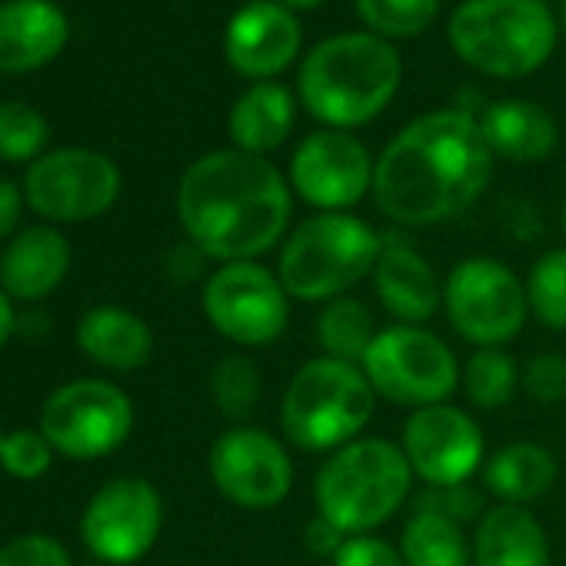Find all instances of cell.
<instances>
[{
    "mask_svg": "<svg viewBox=\"0 0 566 566\" xmlns=\"http://www.w3.org/2000/svg\"><path fill=\"white\" fill-rule=\"evenodd\" d=\"M493 154L467 111H433L407 124L380 154L377 210L400 227H433L470 210L490 184Z\"/></svg>",
    "mask_w": 566,
    "mask_h": 566,
    "instance_id": "1",
    "label": "cell"
},
{
    "mask_svg": "<svg viewBox=\"0 0 566 566\" xmlns=\"http://www.w3.org/2000/svg\"><path fill=\"white\" fill-rule=\"evenodd\" d=\"M177 217L187 240L210 260H260L291 233L294 190L266 157L213 150L180 177Z\"/></svg>",
    "mask_w": 566,
    "mask_h": 566,
    "instance_id": "2",
    "label": "cell"
},
{
    "mask_svg": "<svg viewBox=\"0 0 566 566\" xmlns=\"http://www.w3.org/2000/svg\"><path fill=\"white\" fill-rule=\"evenodd\" d=\"M403 81L394 44L377 34H337L317 44L301 67V101L331 130H354L387 111Z\"/></svg>",
    "mask_w": 566,
    "mask_h": 566,
    "instance_id": "3",
    "label": "cell"
},
{
    "mask_svg": "<svg viewBox=\"0 0 566 566\" xmlns=\"http://www.w3.org/2000/svg\"><path fill=\"white\" fill-rule=\"evenodd\" d=\"M384 237L354 213H314L301 220L280 247L276 276L291 301L327 304L374 273Z\"/></svg>",
    "mask_w": 566,
    "mask_h": 566,
    "instance_id": "4",
    "label": "cell"
},
{
    "mask_svg": "<svg viewBox=\"0 0 566 566\" xmlns=\"http://www.w3.org/2000/svg\"><path fill=\"white\" fill-rule=\"evenodd\" d=\"M413 470L403 447L384 437H360L331 453L314 476L317 516L347 536L384 526L410 496Z\"/></svg>",
    "mask_w": 566,
    "mask_h": 566,
    "instance_id": "5",
    "label": "cell"
},
{
    "mask_svg": "<svg viewBox=\"0 0 566 566\" xmlns=\"http://www.w3.org/2000/svg\"><path fill=\"white\" fill-rule=\"evenodd\" d=\"M377 394L357 364L314 357L280 397V427L304 453H337L360 440L377 410Z\"/></svg>",
    "mask_w": 566,
    "mask_h": 566,
    "instance_id": "6",
    "label": "cell"
},
{
    "mask_svg": "<svg viewBox=\"0 0 566 566\" xmlns=\"http://www.w3.org/2000/svg\"><path fill=\"white\" fill-rule=\"evenodd\" d=\"M556 18L543 0H467L450 18L453 54L486 77H526L556 48Z\"/></svg>",
    "mask_w": 566,
    "mask_h": 566,
    "instance_id": "7",
    "label": "cell"
},
{
    "mask_svg": "<svg viewBox=\"0 0 566 566\" xmlns=\"http://www.w3.org/2000/svg\"><path fill=\"white\" fill-rule=\"evenodd\" d=\"M360 370L367 374L374 394L394 407L423 410L437 403H450L457 394L463 370L457 364V354L427 327H407L394 324L384 327Z\"/></svg>",
    "mask_w": 566,
    "mask_h": 566,
    "instance_id": "8",
    "label": "cell"
},
{
    "mask_svg": "<svg viewBox=\"0 0 566 566\" xmlns=\"http://www.w3.org/2000/svg\"><path fill=\"white\" fill-rule=\"evenodd\" d=\"M443 311L476 350L506 347L530 321L526 283L496 256H467L443 280Z\"/></svg>",
    "mask_w": 566,
    "mask_h": 566,
    "instance_id": "9",
    "label": "cell"
},
{
    "mask_svg": "<svg viewBox=\"0 0 566 566\" xmlns=\"http://www.w3.org/2000/svg\"><path fill=\"white\" fill-rule=\"evenodd\" d=\"M203 317L237 347H270L291 324V294L260 260L220 263L203 280Z\"/></svg>",
    "mask_w": 566,
    "mask_h": 566,
    "instance_id": "10",
    "label": "cell"
},
{
    "mask_svg": "<svg viewBox=\"0 0 566 566\" xmlns=\"http://www.w3.org/2000/svg\"><path fill=\"white\" fill-rule=\"evenodd\" d=\"M38 430L48 437L54 453L91 463L127 443L134 430V403L111 380H74L44 400Z\"/></svg>",
    "mask_w": 566,
    "mask_h": 566,
    "instance_id": "11",
    "label": "cell"
},
{
    "mask_svg": "<svg viewBox=\"0 0 566 566\" xmlns=\"http://www.w3.org/2000/svg\"><path fill=\"white\" fill-rule=\"evenodd\" d=\"M31 210L51 223H87L120 197L117 164L87 147H64L38 157L24 177Z\"/></svg>",
    "mask_w": 566,
    "mask_h": 566,
    "instance_id": "12",
    "label": "cell"
},
{
    "mask_svg": "<svg viewBox=\"0 0 566 566\" xmlns=\"http://www.w3.org/2000/svg\"><path fill=\"white\" fill-rule=\"evenodd\" d=\"M207 467L220 496L240 510L280 506L294 490V460L287 447L250 423L223 430L210 447Z\"/></svg>",
    "mask_w": 566,
    "mask_h": 566,
    "instance_id": "13",
    "label": "cell"
},
{
    "mask_svg": "<svg viewBox=\"0 0 566 566\" xmlns=\"http://www.w3.org/2000/svg\"><path fill=\"white\" fill-rule=\"evenodd\" d=\"M164 526V500L144 476H117L104 483L84 506L81 536L84 546L114 566L147 556Z\"/></svg>",
    "mask_w": 566,
    "mask_h": 566,
    "instance_id": "14",
    "label": "cell"
},
{
    "mask_svg": "<svg viewBox=\"0 0 566 566\" xmlns=\"http://www.w3.org/2000/svg\"><path fill=\"white\" fill-rule=\"evenodd\" d=\"M377 164L350 130H317L304 137L291 157V190L317 207V213H350L374 193Z\"/></svg>",
    "mask_w": 566,
    "mask_h": 566,
    "instance_id": "15",
    "label": "cell"
},
{
    "mask_svg": "<svg viewBox=\"0 0 566 566\" xmlns=\"http://www.w3.org/2000/svg\"><path fill=\"white\" fill-rule=\"evenodd\" d=\"M403 457L427 486H463L483 467V430L476 420L453 407L437 403L413 410L403 423Z\"/></svg>",
    "mask_w": 566,
    "mask_h": 566,
    "instance_id": "16",
    "label": "cell"
},
{
    "mask_svg": "<svg viewBox=\"0 0 566 566\" xmlns=\"http://www.w3.org/2000/svg\"><path fill=\"white\" fill-rule=\"evenodd\" d=\"M301 21L291 8L276 0H250L243 4L223 34V54L240 77L273 81L287 71L301 54Z\"/></svg>",
    "mask_w": 566,
    "mask_h": 566,
    "instance_id": "17",
    "label": "cell"
},
{
    "mask_svg": "<svg viewBox=\"0 0 566 566\" xmlns=\"http://www.w3.org/2000/svg\"><path fill=\"white\" fill-rule=\"evenodd\" d=\"M370 276L380 307L397 324L423 327L443 307V283L433 263L407 240H384V253Z\"/></svg>",
    "mask_w": 566,
    "mask_h": 566,
    "instance_id": "18",
    "label": "cell"
},
{
    "mask_svg": "<svg viewBox=\"0 0 566 566\" xmlns=\"http://www.w3.org/2000/svg\"><path fill=\"white\" fill-rule=\"evenodd\" d=\"M67 270V237L51 223H38L11 237L4 253H0V291L18 304H38L61 287Z\"/></svg>",
    "mask_w": 566,
    "mask_h": 566,
    "instance_id": "19",
    "label": "cell"
},
{
    "mask_svg": "<svg viewBox=\"0 0 566 566\" xmlns=\"http://www.w3.org/2000/svg\"><path fill=\"white\" fill-rule=\"evenodd\" d=\"M71 24L54 0H8L0 4V71L28 74L51 64L67 44Z\"/></svg>",
    "mask_w": 566,
    "mask_h": 566,
    "instance_id": "20",
    "label": "cell"
},
{
    "mask_svg": "<svg viewBox=\"0 0 566 566\" xmlns=\"http://www.w3.org/2000/svg\"><path fill=\"white\" fill-rule=\"evenodd\" d=\"M77 347L91 364L114 374H130L150 364L154 331L134 311L101 304L77 321Z\"/></svg>",
    "mask_w": 566,
    "mask_h": 566,
    "instance_id": "21",
    "label": "cell"
},
{
    "mask_svg": "<svg viewBox=\"0 0 566 566\" xmlns=\"http://www.w3.org/2000/svg\"><path fill=\"white\" fill-rule=\"evenodd\" d=\"M473 566H549L543 523L526 506H490L473 533Z\"/></svg>",
    "mask_w": 566,
    "mask_h": 566,
    "instance_id": "22",
    "label": "cell"
},
{
    "mask_svg": "<svg viewBox=\"0 0 566 566\" xmlns=\"http://www.w3.org/2000/svg\"><path fill=\"white\" fill-rule=\"evenodd\" d=\"M476 124L483 130L490 154L503 157L510 164L546 160L556 147L553 117L530 101H496V104L483 107Z\"/></svg>",
    "mask_w": 566,
    "mask_h": 566,
    "instance_id": "23",
    "label": "cell"
},
{
    "mask_svg": "<svg viewBox=\"0 0 566 566\" xmlns=\"http://www.w3.org/2000/svg\"><path fill=\"white\" fill-rule=\"evenodd\" d=\"M294 94L273 84V81H260L253 84L230 111V140L237 150L253 154V157H266L270 150H276L283 140L294 130Z\"/></svg>",
    "mask_w": 566,
    "mask_h": 566,
    "instance_id": "24",
    "label": "cell"
},
{
    "mask_svg": "<svg viewBox=\"0 0 566 566\" xmlns=\"http://www.w3.org/2000/svg\"><path fill=\"white\" fill-rule=\"evenodd\" d=\"M483 483L500 503L526 506L556 483V457L539 443H506L483 463Z\"/></svg>",
    "mask_w": 566,
    "mask_h": 566,
    "instance_id": "25",
    "label": "cell"
},
{
    "mask_svg": "<svg viewBox=\"0 0 566 566\" xmlns=\"http://www.w3.org/2000/svg\"><path fill=\"white\" fill-rule=\"evenodd\" d=\"M400 553L407 566H473V543H467L463 526L433 510H413Z\"/></svg>",
    "mask_w": 566,
    "mask_h": 566,
    "instance_id": "26",
    "label": "cell"
},
{
    "mask_svg": "<svg viewBox=\"0 0 566 566\" xmlns=\"http://www.w3.org/2000/svg\"><path fill=\"white\" fill-rule=\"evenodd\" d=\"M317 344L324 357L347 360V364H364L374 337L380 334L374 324V314L364 301L357 297H334L321 307L317 324H314Z\"/></svg>",
    "mask_w": 566,
    "mask_h": 566,
    "instance_id": "27",
    "label": "cell"
},
{
    "mask_svg": "<svg viewBox=\"0 0 566 566\" xmlns=\"http://www.w3.org/2000/svg\"><path fill=\"white\" fill-rule=\"evenodd\" d=\"M460 387L476 410H500L520 390V367L503 347L473 350L463 367Z\"/></svg>",
    "mask_w": 566,
    "mask_h": 566,
    "instance_id": "28",
    "label": "cell"
},
{
    "mask_svg": "<svg viewBox=\"0 0 566 566\" xmlns=\"http://www.w3.org/2000/svg\"><path fill=\"white\" fill-rule=\"evenodd\" d=\"M210 394L227 420H247L263 397L260 367L247 354H223L210 370Z\"/></svg>",
    "mask_w": 566,
    "mask_h": 566,
    "instance_id": "29",
    "label": "cell"
},
{
    "mask_svg": "<svg viewBox=\"0 0 566 566\" xmlns=\"http://www.w3.org/2000/svg\"><path fill=\"white\" fill-rule=\"evenodd\" d=\"M526 283L530 317L543 324L546 331L563 334L566 331V247L546 250L533 266Z\"/></svg>",
    "mask_w": 566,
    "mask_h": 566,
    "instance_id": "30",
    "label": "cell"
},
{
    "mask_svg": "<svg viewBox=\"0 0 566 566\" xmlns=\"http://www.w3.org/2000/svg\"><path fill=\"white\" fill-rule=\"evenodd\" d=\"M51 137L48 117L21 101H8L0 104V160L11 164H34L38 157H44V144Z\"/></svg>",
    "mask_w": 566,
    "mask_h": 566,
    "instance_id": "31",
    "label": "cell"
},
{
    "mask_svg": "<svg viewBox=\"0 0 566 566\" xmlns=\"http://www.w3.org/2000/svg\"><path fill=\"white\" fill-rule=\"evenodd\" d=\"M440 11V0H357V14L377 38H417Z\"/></svg>",
    "mask_w": 566,
    "mask_h": 566,
    "instance_id": "32",
    "label": "cell"
},
{
    "mask_svg": "<svg viewBox=\"0 0 566 566\" xmlns=\"http://www.w3.org/2000/svg\"><path fill=\"white\" fill-rule=\"evenodd\" d=\"M54 463V447L38 427H21L4 433L0 443V467L18 480H38L51 470Z\"/></svg>",
    "mask_w": 566,
    "mask_h": 566,
    "instance_id": "33",
    "label": "cell"
},
{
    "mask_svg": "<svg viewBox=\"0 0 566 566\" xmlns=\"http://www.w3.org/2000/svg\"><path fill=\"white\" fill-rule=\"evenodd\" d=\"M520 387L533 403H543V407L566 400V357L539 354L526 360V367L520 370Z\"/></svg>",
    "mask_w": 566,
    "mask_h": 566,
    "instance_id": "34",
    "label": "cell"
},
{
    "mask_svg": "<svg viewBox=\"0 0 566 566\" xmlns=\"http://www.w3.org/2000/svg\"><path fill=\"white\" fill-rule=\"evenodd\" d=\"M0 566H74V563L57 536L24 533L0 546Z\"/></svg>",
    "mask_w": 566,
    "mask_h": 566,
    "instance_id": "35",
    "label": "cell"
},
{
    "mask_svg": "<svg viewBox=\"0 0 566 566\" xmlns=\"http://www.w3.org/2000/svg\"><path fill=\"white\" fill-rule=\"evenodd\" d=\"M334 566H407L400 546L360 533V536H347V543L340 546V553L334 556Z\"/></svg>",
    "mask_w": 566,
    "mask_h": 566,
    "instance_id": "36",
    "label": "cell"
},
{
    "mask_svg": "<svg viewBox=\"0 0 566 566\" xmlns=\"http://www.w3.org/2000/svg\"><path fill=\"white\" fill-rule=\"evenodd\" d=\"M417 510H433V513H443V516L463 523V520H470V516H476L483 510V500L467 483L463 486H427Z\"/></svg>",
    "mask_w": 566,
    "mask_h": 566,
    "instance_id": "37",
    "label": "cell"
},
{
    "mask_svg": "<svg viewBox=\"0 0 566 566\" xmlns=\"http://www.w3.org/2000/svg\"><path fill=\"white\" fill-rule=\"evenodd\" d=\"M210 256L200 250V247H193L190 240H184V243H177L174 250H167V256H164V270H167V276H174L177 283H190V280H200L203 276V263H207Z\"/></svg>",
    "mask_w": 566,
    "mask_h": 566,
    "instance_id": "38",
    "label": "cell"
},
{
    "mask_svg": "<svg viewBox=\"0 0 566 566\" xmlns=\"http://www.w3.org/2000/svg\"><path fill=\"white\" fill-rule=\"evenodd\" d=\"M347 543V533L344 530H337L331 520H324V516H314L311 523H307V530H304V546L314 553V556H337L340 553V546Z\"/></svg>",
    "mask_w": 566,
    "mask_h": 566,
    "instance_id": "39",
    "label": "cell"
},
{
    "mask_svg": "<svg viewBox=\"0 0 566 566\" xmlns=\"http://www.w3.org/2000/svg\"><path fill=\"white\" fill-rule=\"evenodd\" d=\"M24 190L14 180L0 177V240H11L18 237V223L24 213Z\"/></svg>",
    "mask_w": 566,
    "mask_h": 566,
    "instance_id": "40",
    "label": "cell"
},
{
    "mask_svg": "<svg viewBox=\"0 0 566 566\" xmlns=\"http://www.w3.org/2000/svg\"><path fill=\"white\" fill-rule=\"evenodd\" d=\"M14 331H18V314H14V301L0 291V350H4L8 344H11V337H14Z\"/></svg>",
    "mask_w": 566,
    "mask_h": 566,
    "instance_id": "41",
    "label": "cell"
},
{
    "mask_svg": "<svg viewBox=\"0 0 566 566\" xmlns=\"http://www.w3.org/2000/svg\"><path fill=\"white\" fill-rule=\"evenodd\" d=\"M276 4L291 8V11H314V8L324 4V0H276Z\"/></svg>",
    "mask_w": 566,
    "mask_h": 566,
    "instance_id": "42",
    "label": "cell"
},
{
    "mask_svg": "<svg viewBox=\"0 0 566 566\" xmlns=\"http://www.w3.org/2000/svg\"><path fill=\"white\" fill-rule=\"evenodd\" d=\"M556 24L566 31V0H559V11H556Z\"/></svg>",
    "mask_w": 566,
    "mask_h": 566,
    "instance_id": "43",
    "label": "cell"
},
{
    "mask_svg": "<svg viewBox=\"0 0 566 566\" xmlns=\"http://www.w3.org/2000/svg\"><path fill=\"white\" fill-rule=\"evenodd\" d=\"M559 223H563V233H566V203H563V217H559Z\"/></svg>",
    "mask_w": 566,
    "mask_h": 566,
    "instance_id": "44",
    "label": "cell"
},
{
    "mask_svg": "<svg viewBox=\"0 0 566 566\" xmlns=\"http://www.w3.org/2000/svg\"><path fill=\"white\" fill-rule=\"evenodd\" d=\"M0 443H4V430H0Z\"/></svg>",
    "mask_w": 566,
    "mask_h": 566,
    "instance_id": "45",
    "label": "cell"
}]
</instances>
